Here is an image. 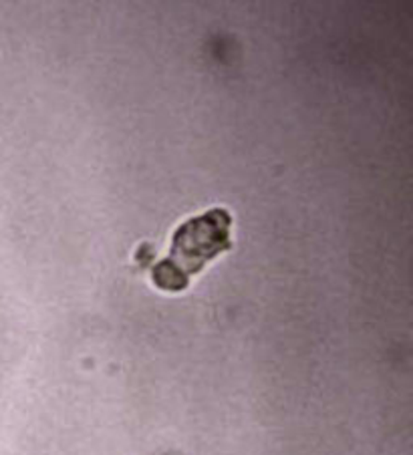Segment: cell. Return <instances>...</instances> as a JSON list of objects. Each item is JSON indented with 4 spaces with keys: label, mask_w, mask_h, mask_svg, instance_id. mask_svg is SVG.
Wrapping results in <instances>:
<instances>
[{
    "label": "cell",
    "mask_w": 413,
    "mask_h": 455,
    "mask_svg": "<svg viewBox=\"0 0 413 455\" xmlns=\"http://www.w3.org/2000/svg\"><path fill=\"white\" fill-rule=\"evenodd\" d=\"M230 224L228 212L214 208L179 226L170 256L154 268V283L170 292L184 291L190 276L230 250Z\"/></svg>",
    "instance_id": "1"
}]
</instances>
